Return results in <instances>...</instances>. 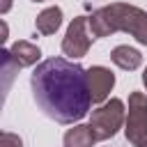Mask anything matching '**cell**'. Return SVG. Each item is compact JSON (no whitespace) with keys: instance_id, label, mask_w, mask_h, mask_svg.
I'll list each match as a JSON object with an SVG mask.
<instances>
[{"instance_id":"cell-1","label":"cell","mask_w":147,"mask_h":147,"mask_svg":"<svg viewBox=\"0 0 147 147\" xmlns=\"http://www.w3.org/2000/svg\"><path fill=\"white\" fill-rule=\"evenodd\" d=\"M30 85L37 106L57 124L83 119L92 106L85 69L64 57H51L37 64Z\"/></svg>"},{"instance_id":"cell-2","label":"cell","mask_w":147,"mask_h":147,"mask_svg":"<svg viewBox=\"0 0 147 147\" xmlns=\"http://www.w3.org/2000/svg\"><path fill=\"white\" fill-rule=\"evenodd\" d=\"M108 21H110V30L115 32H129L136 37L138 44L147 46V11L136 7V5H126V2H113L108 7H103Z\"/></svg>"},{"instance_id":"cell-3","label":"cell","mask_w":147,"mask_h":147,"mask_svg":"<svg viewBox=\"0 0 147 147\" xmlns=\"http://www.w3.org/2000/svg\"><path fill=\"white\" fill-rule=\"evenodd\" d=\"M124 117H126V110H124L122 99H110V101L101 103L96 110H92L90 129H92L96 140H108L122 129Z\"/></svg>"},{"instance_id":"cell-4","label":"cell","mask_w":147,"mask_h":147,"mask_svg":"<svg viewBox=\"0 0 147 147\" xmlns=\"http://www.w3.org/2000/svg\"><path fill=\"white\" fill-rule=\"evenodd\" d=\"M124 136L133 147H147V96L142 92L129 94V113L124 117Z\"/></svg>"},{"instance_id":"cell-5","label":"cell","mask_w":147,"mask_h":147,"mask_svg":"<svg viewBox=\"0 0 147 147\" xmlns=\"http://www.w3.org/2000/svg\"><path fill=\"white\" fill-rule=\"evenodd\" d=\"M90 48V32H87V16H76L69 28L67 34L62 39V51L69 57H83Z\"/></svg>"},{"instance_id":"cell-6","label":"cell","mask_w":147,"mask_h":147,"mask_svg":"<svg viewBox=\"0 0 147 147\" xmlns=\"http://www.w3.org/2000/svg\"><path fill=\"white\" fill-rule=\"evenodd\" d=\"M85 80H87V92L92 103H103L115 85V74L101 64H94L85 69Z\"/></svg>"},{"instance_id":"cell-7","label":"cell","mask_w":147,"mask_h":147,"mask_svg":"<svg viewBox=\"0 0 147 147\" xmlns=\"http://www.w3.org/2000/svg\"><path fill=\"white\" fill-rule=\"evenodd\" d=\"M16 76H18V64L14 62L11 53L5 51V48L0 46V113H2V106H5L7 92L11 90Z\"/></svg>"},{"instance_id":"cell-8","label":"cell","mask_w":147,"mask_h":147,"mask_svg":"<svg viewBox=\"0 0 147 147\" xmlns=\"http://www.w3.org/2000/svg\"><path fill=\"white\" fill-rule=\"evenodd\" d=\"M9 53H11V57H14V62L18 64V69L21 67H32V64H37V60L41 57V51H39V46H34V44H30V41H16L11 48H9Z\"/></svg>"},{"instance_id":"cell-9","label":"cell","mask_w":147,"mask_h":147,"mask_svg":"<svg viewBox=\"0 0 147 147\" xmlns=\"http://www.w3.org/2000/svg\"><path fill=\"white\" fill-rule=\"evenodd\" d=\"M110 60H113L119 69H124V71H133V69H138V67L142 64L140 51H136V48H131V46H117V48H113Z\"/></svg>"},{"instance_id":"cell-10","label":"cell","mask_w":147,"mask_h":147,"mask_svg":"<svg viewBox=\"0 0 147 147\" xmlns=\"http://www.w3.org/2000/svg\"><path fill=\"white\" fill-rule=\"evenodd\" d=\"M34 25H37V32H41V34H55L57 28L62 25V9L60 7H46L44 11H39Z\"/></svg>"},{"instance_id":"cell-11","label":"cell","mask_w":147,"mask_h":147,"mask_svg":"<svg viewBox=\"0 0 147 147\" xmlns=\"http://www.w3.org/2000/svg\"><path fill=\"white\" fill-rule=\"evenodd\" d=\"M96 142L90 124H76L64 133V147H92Z\"/></svg>"},{"instance_id":"cell-12","label":"cell","mask_w":147,"mask_h":147,"mask_svg":"<svg viewBox=\"0 0 147 147\" xmlns=\"http://www.w3.org/2000/svg\"><path fill=\"white\" fill-rule=\"evenodd\" d=\"M0 147H23V140H21L16 133L2 131V133H0Z\"/></svg>"},{"instance_id":"cell-13","label":"cell","mask_w":147,"mask_h":147,"mask_svg":"<svg viewBox=\"0 0 147 147\" xmlns=\"http://www.w3.org/2000/svg\"><path fill=\"white\" fill-rule=\"evenodd\" d=\"M7 37H9V25H7V23L0 18V46L7 41Z\"/></svg>"},{"instance_id":"cell-14","label":"cell","mask_w":147,"mask_h":147,"mask_svg":"<svg viewBox=\"0 0 147 147\" xmlns=\"http://www.w3.org/2000/svg\"><path fill=\"white\" fill-rule=\"evenodd\" d=\"M11 9V0H0V14H7Z\"/></svg>"},{"instance_id":"cell-15","label":"cell","mask_w":147,"mask_h":147,"mask_svg":"<svg viewBox=\"0 0 147 147\" xmlns=\"http://www.w3.org/2000/svg\"><path fill=\"white\" fill-rule=\"evenodd\" d=\"M142 83H145V90H147V67H145V71H142Z\"/></svg>"},{"instance_id":"cell-16","label":"cell","mask_w":147,"mask_h":147,"mask_svg":"<svg viewBox=\"0 0 147 147\" xmlns=\"http://www.w3.org/2000/svg\"><path fill=\"white\" fill-rule=\"evenodd\" d=\"M32 2H44V0H32Z\"/></svg>"}]
</instances>
